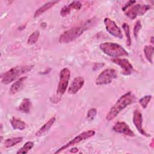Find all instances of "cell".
I'll list each match as a JSON object with an SVG mask.
<instances>
[{
	"label": "cell",
	"mask_w": 154,
	"mask_h": 154,
	"mask_svg": "<svg viewBox=\"0 0 154 154\" xmlns=\"http://www.w3.org/2000/svg\"><path fill=\"white\" fill-rule=\"evenodd\" d=\"M117 73L114 69H106L103 70L97 76L95 81V84L97 85H103L110 84L117 78Z\"/></svg>",
	"instance_id": "6"
},
{
	"label": "cell",
	"mask_w": 154,
	"mask_h": 154,
	"mask_svg": "<svg viewBox=\"0 0 154 154\" xmlns=\"http://www.w3.org/2000/svg\"><path fill=\"white\" fill-rule=\"evenodd\" d=\"M34 146V143L32 141H28L26 142L20 149H19L16 153H27L28 151L31 149Z\"/></svg>",
	"instance_id": "21"
},
{
	"label": "cell",
	"mask_w": 154,
	"mask_h": 154,
	"mask_svg": "<svg viewBox=\"0 0 154 154\" xmlns=\"http://www.w3.org/2000/svg\"><path fill=\"white\" fill-rule=\"evenodd\" d=\"M78 151V148H76V147L72 148V149L70 150V152H72V153H76Z\"/></svg>",
	"instance_id": "31"
},
{
	"label": "cell",
	"mask_w": 154,
	"mask_h": 154,
	"mask_svg": "<svg viewBox=\"0 0 154 154\" xmlns=\"http://www.w3.org/2000/svg\"><path fill=\"white\" fill-rule=\"evenodd\" d=\"M26 76H23L19 78L17 81L13 83L9 89V93L10 94H14L20 91L23 87V84L26 79Z\"/></svg>",
	"instance_id": "13"
},
{
	"label": "cell",
	"mask_w": 154,
	"mask_h": 154,
	"mask_svg": "<svg viewBox=\"0 0 154 154\" xmlns=\"http://www.w3.org/2000/svg\"><path fill=\"white\" fill-rule=\"evenodd\" d=\"M31 102L28 98H24L22 99L20 104L18 107V110L23 113L28 114L30 112L31 108Z\"/></svg>",
	"instance_id": "17"
},
{
	"label": "cell",
	"mask_w": 154,
	"mask_h": 154,
	"mask_svg": "<svg viewBox=\"0 0 154 154\" xmlns=\"http://www.w3.org/2000/svg\"><path fill=\"white\" fill-rule=\"evenodd\" d=\"M100 49L109 57L119 58L123 56H128V52L119 44L114 42H104L99 45Z\"/></svg>",
	"instance_id": "4"
},
{
	"label": "cell",
	"mask_w": 154,
	"mask_h": 154,
	"mask_svg": "<svg viewBox=\"0 0 154 154\" xmlns=\"http://www.w3.org/2000/svg\"><path fill=\"white\" fill-rule=\"evenodd\" d=\"M69 5L71 7L72 9H75V10H80L81 8L82 7V4L78 1H72L71 3L69 4Z\"/></svg>",
	"instance_id": "28"
},
{
	"label": "cell",
	"mask_w": 154,
	"mask_h": 154,
	"mask_svg": "<svg viewBox=\"0 0 154 154\" xmlns=\"http://www.w3.org/2000/svg\"><path fill=\"white\" fill-rule=\"evenodd\" d=\"M141 28V22L140 20H137L135 22V24L134 25V30H133V33H134V36L135 37V38H137L138 34L139 31H140Z\"/></svg>",
	"instance_id": "25"
},
{
	"label": "cell",
	"mask_w": 154,
	"mask_h": 154,
	"mask_svg": "<svg viewBox=\"0 0 154 154\" xmlns=\"http://www.w3.org/2000/svg\"><path fill=\"white\" fill-rule=\"evenodd\" d=\"M135 100V96L132 92L129 91L122 95L111 107L108 112L106 119L108 121L113 120L123 109L132 103Z\"/></svg>",
	"instance_id": "1"
},
{
	"label": "cell",
	"mask_w": 154,
	"mask_h": 154,
	"mask_svg": "<svg viewBox=\"0 0 154 154\" xmlns=\"http://www.w3.org/2000/svg\"><path fill=\"white\" fill-rule=\"evenodd\" d=\"M150 42H151V43H153V36H152L151 37H150Z\"/></svg>",
	"instance_id": "32"
},
{
	"label": "cell",
	"mask_w": 154,
	"mask_h": 154,
	"mask_svg": "<svg viewBox=\"0 0 154 154\" xmlns=\"http://www.w3.org/2000/svg\"><path fill=\"white\" fill-rule=\"evenodd\" d=\"M70 76V71L67 67L63 68L60 72L59 82L57 89V97H60L67 90Z\"/></svg>",
	"instance_id": "5"
},
{
	"label": "cell",
	"mask_w": 154,
	"mask_h": 154,
	"mask_svg": "<svg viewBox=\"0 0 154 154\" xmlns=\"http://www.w3.org/2000/svg\"><path fill=\"white\" fill-rule=\"evenodd\" d=\"M71 10H72V8L69 5V4L68 5H65L61 8V11H60V15L63 17L66 16L69 14Z\"/></svg>",
	"instance_id": "27"
},
{
	"label": "cell",
	"mask_w": 154,
	"mask_h": 154,
	"mask_svg": "<svg viewBox=\"0 0 154 154\" xmlns=\"http://www.w3.org/2000/svg\"><path fill=\"white\" fill-rule=\"evenodd\" d=\"M55 122V117H51L48 121H47L35 133V135L38 137L41 136L43 134H44L45 132L48 131L50 128L52 127V126L54 125V123Z\"/></svg>",
	"instance_id": "15"
},
{
	"label": "cell",
	"mask_w": 154,
	"mask_h": 154,
	"mask_svg": "<svg viewBox=\"0 0 154 154\" xmlns=\"http://www.w3.org/2000/svg\"><path fill=\"white\" fill-rule=\"evenodd\" d=\"M95 134V132L93 130H89L87 131H85L83 132L81 134H79V135H78L76 137H75L74 138H73L72 140H70L69 142H68L67 143H66V144H64V146H63L62 147H61L59 149H58L55 153H60L61 151L65 150L66 149L72 146L83 140H87L93 136H94Z\"/></svg>",
	"instance_id": "7"
},
{
	"label": "cell",
	"mask_w": 154,
	"mask_h": 154,
	"mask_svg": "<svg viewBox=\"0 0 154 154\" xmlns=\"http://www.w3.org/2000/svg\"><path fill=\"white\" fill-rule=\"evenodd\" d=\"M84 79L82 76L76 77L71 83L68 89L69 93L71 94H76L84 84Z\"/></svg>",
	"instance_id": "12"
},
{
	"label": "cell",
	"mask_w": 154,
	"mask_h": 154,
	"mask_svg": "<svg viewBox=\"0 0 154 154\" xmlns=\"http://www.w3.org/2000/svg\"><path fill=\"white\" fill-rule=\"evenodd\" d=\"M33 67V65H23L12 67L1 75V83L5 85L8 84L23 74L29 72Z\"/></svg>",
	"instance_id": "2"
},
{
	"label": "cell",
	"mask_w": 154,
	"mask_h": 154,
	"mask_svg": "<svg viewBox=\"0 0 154 154\" xmlns=\"http://www.w3.org/2000/svg\"><path fill=\"white\" fill-rule=\"evenodd\" d=\"M91 24V20H88L82 25L75 26L63 32L59 37V42L61 43H69L81 36L87 29Z\"/></svg>",
	"instance_id": "3"
},
{
	"label": "cell",
	"mask_w": 154,
	"mask_h": 154,
	"mask_svg": "<svg viewBox=\"0 0 154 154\" xmlns=\"http://www.w3.org/2000/svg\"><path fill=\"white\" fill-rule=\"evenodd\" d=\"M106 31L112 35L120 39L123 37L122 32L120 28L117 25L116 22L108 17H106L103 20Z\"/></svg>",
	"instance_id": "8"
},
{
	"label": "cell",
	"mask_w": 154,
	"mask_h": 154,
	"mask_svg": "<svg viewBox=\"0 0 154 154\" xmlns=\"http://www.w3.org/2000/svg\"><path fill=\"white\" fill-rule=\"evenodd\" d=\"M111 61L119 66L122 70V74L124 75H129L133 70V66L131 63L126 58H114Z\"/></svg>",
	"instance_id": "9"
},
{
	"label": "cell",
	"mask_w": 154,
	"mask_h": 154,
	"mask_svg": "<svg viewBox=\"0 0 154 154\" xmlns=\"http://www.w3.org/2000/svg\"><path fill=\"white\" fill-rule=\"evenodd\" d=\"M122 28L124 30L125 35L126 37V45L128 46H130L131 45V38L130 35L129 26L126 23H123L122 25Z\"/></svg>",
	"instance_id": "23"
},
{
	"label": "cell",
	"mask_w": 154,
	"mask_h": 154,
	"mask_svg": "<svg viewBox=\"0 0 154 154\" xmlns=\"http://www.w3.org/2000/svg\"><path fill=\"white\" fill-rule=\"evenodd\" d=\"M153 46L152 45H146L144 47V53L146 60L151 64L153 63Z\"/></svg>",
	"instance_id": "19"
},
{
	"label": "cell",
	"mask_w": 154,
	"mask_h": 154,
	"mask_svg": "<svg viewBox=\"0 0 154 154\" xmlns=\"http://www.w3.org/2000/svg\"><path fill=\"white\" fill-rule=\"evenodd\" d=\"M59 1H49L43 5L42 7H40L39 8H38L34 15V17H37L39 16H40L42 14L46 11L47 10L51 8L52 7H54L57 3H58Z\"/></svg>",
	"instance_id": "16"
},
{
	"label": "cell",
	"mask_w": 154,
	"mask_h": 154,
	"mask_svg": "<svg viewBox=\"0 0 154 154\" xmlns=\"http://www.w3.org/2000/svg\"><path fill=\"white\" fill-rule=\"evenodd\" d=\"M23 140V137H14V138H7L4 141V145L5 147L8 148L13 147L17 144L20 143Z\"/></svg>",
	"instance_id": "20"
},
{
	"label": "cell",
	"mask_w": 154,
	"mask_h": 154,
	"mask_svg": "<svg viewBox=\"0 0 154 154\" xmlns=\"http://www.w3.org/2000/svg\"><path fill=\"white\" fill-rule=\"evenodd\" d=\"M96 114H97V110L95 108L90 109L88 111L87 114V119L90 121H92L96 117Z\"/></svg>",
	"instance_id": "26"
},
{
	"label": "cell",
	"mask_w": 154,
	"mask_h": 154,
	"mask_svg": "<svg viewBox=\"0 0 154 154\" xmlns=\"http://www.w3.org/2000/svg\"><path fill=\"white\" fill-rule=\"evenodd\" d=\"M132 122L138 131L143 135L150 137V134H147L143 128V117L142 114L139 109H137L134 111Z\"/></svg>",
	"instance_id": "10"
},
{
	"label": "cell",
	"mask_w": 154,
	"mask_h": 154,
	"mask_svg": "<svg viewBox=\"0 0 154 154\" xmlns=\"http://www.w3.org/2000/svg\"><path fill=\"white\" fill-rule=\"evenodd\" d=\"M10 124L13 128V129L14 130H23L26 128V123L22 121L21 120L13 117L10 119Z\"/></svg>",
	"instance_id": "18"
},
{
	"label": "cell",
	"mask_w": 154,
	"mask_h": 154,
	"mask_svg": "<svg viewBox=\"0 0 154 154\" xmlns=\"http://www.w3.org/2000/svg\"><path fill=\"white\" fill-rule=\"evenodd\" d=\"M141 5L139 4H134L125 11V14L131 19H134L138 16L139 10Z\"/></svg>",
	"instance_id": "14"
},
{
	"label": "cell",
	"mask_w": 154,
	"mask_h": 154,
	"mask_svg": "<svg viewBox=\"0 0 154 154\" xmlns=\"http://www.w3.org/2000/svg\"><path fill=\"white\" fill-rule=\"evenodd\" d=\"M40 36V32L38 30H36L35 31H34L28 37V41H27V43L28 45H34L35 44Z\"/></svg>",
	"instance_id": "22"
},
{
	"label": "cell",
	"mask_w": 154,
	"mask_h": 154,
	"mask_svg": "<svg viewBox=\"0 0 154 154\" xmlns=\"http://www.w3.org/2000/svg\"><path fill=\"white\" fill-rule=\"evenodd\" d=\"M114 131L123 134L129 137H134L135 134L128 126V125L124 122H117L112 127Z\"/></svg>",
	"instance_id": "11"
},
{
	"label": "cell",
	"mask_w": 154,
	"mask_h": 154,
	"mask_svg": "<svg viewBox=\"0 0 154 154\" xmlns=\"http://www.w3.org/2000/svg\"><path fill=\"white\" fill-rule=\"evenodd\" d=\"M136 1H128L123 7L122 10L123 11H125L126 10H127L128 8H129L131 6H132V5H134V4H135Z\"/></svg>",
	"instance_id": "30"
},
{
	"label": "cell",
	"mask_w": 154,
	"mask_h": 154,
	"mask_svg": "<svg viewBox=\"0 0 154 154\" xmlns=\"http://www.w3.org/2000/svg\"><path fill=\"white\" fill-rule=\"evenodd\" d=\"M152 99V96L151 95H146L142 98H141L139 100V103L141 105V107L144 109H145L149 103L150 102V100Z\"/></svg>",
	"instance_id": "24"
},
{
	"label": "cell",
	"mask_w": 154,
	"mask_h": 154,
	"mask_svg": "<svg viewBox=\"0 0 154 154\" xmlns=\"http://www.w3.org/2000/svg\"><path fill=\"white\" fill-rule=\"evenodd\" d=\"M150 8V6L149 5H143L140 6L138 16H142Z\"/></svg>",
	"instance_id": "29"
}]
</instances>
